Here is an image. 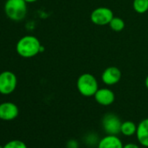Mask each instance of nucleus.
<instances>
[{
  "label": "nucleus",
  "instance_id": "nucleus-6",
  "mask_svg": "<svg viewBox=\"0 0 148 148\" xmlns=\"http://www.w3.org/2000/svg\"><path fill=\"white\" fill-rule=\"evenodd\" d=\"M121 124L120 119L114 113H107L102 119V127L110 135H118L120 133Z\"/></svg>",
  "mask_w": 148,
  "mask_h": 148
},
{
  "label": "nucleus",
  "instance_id": "nucleus-20",
  "mask_svg": "<svg viewBox=\"0 0 148 148\" xmlns=\"http://www.w3.org/2000/svg\"><path fill=\"white\" fill-rule=\"evenodd\" d=\"M0 148H4V146H2V145H0Z\"/></svg>",
  "mask_w": 148,
  "mask_h": 148
},
{
  "label": "nucleus",
  "instance_id": "nucleus-13",
  "mask_svg": "<svg viewBox=\"0 0 148 148\" xmlns=\"http://www.w3.org/2000/svg\"><path fill=\"white\" fill-rule=\"evenodd\" d=\"M133 10L138 14H144L148 11V0H133Z\"/></svg>",
  "mask_w": 148,
  "mask_h": 148
},
{
  "label": "nucleus",
  "instance_id": "nucleus-10",
  "mask_svg": "<svg viewBox=\"0 0 148 148\" xmlns=\"http://www.w3.org/2000/svg\"><path fill=\"white\" fill-rule=\"evenodd\" d=\"M135 135L138 143L142 146L148 148V118L144 119L138 123Z\"/></svg>",
  "mask_w": 148,
  "mask_h": 148
},
{
  "label": "nucleus",
  "instance_id": "nucleus-1",
  "mask_svg": "<svg viewBox=\"0 0 148 148\" xmlns=\"http://www.w3.org/2000/svg\"><path fill=\"white\" fill-rule=\"evenodd\" d=\"M17 53L25 58H31L44 51L40 41L38 38L31 35L22 37L16 45Z\"/></svg>",
  "mask_w": 148,
  "mask_h": 148
},
{
  "label": "nucleus",
  "instance_id": "nucleus-7",
  "mask_svg": "<svg viewBox=\"0 0 148 148\" xmlns=\"http://www.w3.org/2000/svg\"><path fill=\"white\" fill-rule=\"evenodd\" d=\"M121 71L116 66H110L104 70L101 75L103 83L106 86H114L118 84L121 79Z\"/></svg>",
  "mask_w": 148,
  "mask_h": 148
},
{
  "label": "nucleus",
  "instance_id": "nucleus-9",
  "mask_svg": "<svg viewBox=\"0 0 148 148\" xmlns=\"http://www.w3.org/2000/svg\"><path fill=\"white\" fill-rule=\"evenodd\" d=\"M93 97L98 104L104 106L112 105L115 100V94L109 88H99Z\"/></svg>",
  "mask_w": 148,
  "mask_h": 148
},
{
  "label": "nucleus",
  "instance_id": "nucleus-12",
  "mask_svg": "<svg viewBox=\"0 0 148 148\" xmlns=\"http://www.w3.org/2000/svg\"><path fill=\"white\" fill-rule=\"evenodd\" d=\"M137 132V125L131 121V120H126L122 122L121 127H120V133H122L124 136L126 137H131L136 134Z\"/></svg>",
  "mask_w": 148,
  "mask_h": 148
},
{
  "label": "nucleus",
  "instance_id": "nucleus-14",
  "mask_svg": "<svg viewBox=\"0 0 148 148\" xmlns=\"http://www.w3.org/2000/svg\"><path fill=\"white\" fill-rule=\"evenodd\" d=\"M110 26V28L114 31V32H121L124 30L125 26V21L120 18H118V17H113V18L111 20L110 24L108 25Z\"/></svg>",
  "mask_w": 148,
  "mask_h": 148
},
{
  "label": "nucleus",
  "instance_id": "nucleus-3",
  "mask_svg": "<svg viewBox=\"0 0 148 148\" xmlns=\"http://www.w3.org/2000/svg\"><path fill=\"white\" fill-rule=\"evenodd\" d=\"M77 88L79 92L84 97L94 96L99 90L98 80L91 73H83L78 78Z\"/></svg>",
  "mask_w": 148,
  "mask_h": 148
},
{
  "label": "nucleus",
  "instance_id": "nucleus-16",
  "mask_svg": "<svg viewBox=\"0 0 148 148\" xmlns=\"http://www.w3.org/2000/svg\"><path fill=\"white\" fill-rule=\"evenodd\" d=\"M67 148H79V144L75 139H71L67 142Z\"/></svg>",
  "mask_w": 148,
  "mask_h": 148
},
{
  "label": "nucleus",
  "instance_id": "nucleus-5",
  "mask_svg": "<svg viewBox=\"0 0 148 148\" xmlns=\"http://www.w3.org/2000/svg\"><path fill=\"white\" fill-rule=\"evenodd\" d=\"M113 12L107 7H98L94 9L91 13L92 22L99 26L109 25L111 20L113 18Z\"/></svg>",
  "mask_w": 148,
  "mask_h": 148
},
{
  "label": "nucleus",
  "instance_id": "nucleus-19",
  "mask_svg": "<svg viewBox=\"0 0 148 148\" xmlns=\"http://www.w3.org/2000/svg\"><path fill=\"white\" fill-rule=\"evenodd\" d=\"M145 87L148 89V76L145 78Z\"/></svg>",
  "mask_w": 148,
  "mask_h": 148
},
{
  "label": "nucleus",
  "instance_id": "nucleus-4",
  "mask_svg": "<svg viewBox=\"0 0 148 148\" xmlns=\"http://www.w3.org/2000/svg\"><path fill=\"white\" fill-rule=\"evenodd\" d=\"M18 79L15 73L5 71L0 73V93L3 95L12 94L17 88Z\"/></svg>",
  "mask_w": 148,
  "mask_h": 148
},
{
  "label": "nucleus",
  "instance_id": "nucleus-2",
  "mask_svg": "<svg viewBox=\"0 0 148 148\" xmlns=\"http://www.w3.org/2000/svg\"><path fill=\"white\" fill-rule=\"evenodd\" d=\"M4 10L8 18L18 22L26 17L27 3L25 0H6Z\"/></svg>",
  "mask_w": 148,
  "mask_h": 148
},
{
  "label": "nucleus",
  "instance_id": "nucleus-8",
  "mask_svg": "<svg viewBox=\"0 0 148 148\" xmlns=\"http://www.w3.org/2000/svg\"><path fill=\"white\" fill-rule=\"evenodd\" d=\"M19 113L18 107L12 102H4L0 104V119L11 121L15 119Z\"/></svg>",
  "mask_w": 148,
  "mask_h": 148
},
{
  "label": "nucleus",
  "instance_id": "nucleus-15",
  "mask_svg": "<svg viewBox=\"0 0 148 148\" xmlns=\"http://www.w3.org/2000/svg\"><path fill=\"white\" fill-rule=\"evenodd\" d=\"M4 148H27V145L25 142L18 140V139H14L7 142L5 145Z\"/></svg>",
  "mask_w": 148,
  "mask_h": 148
},
{
  "label": "nucleus",
  "instance_id": "nucleus-17",
  "mask_svg": "<svg viewBox=\"0 0 148 148\" xmlns=\"http://www.w3.org/2000/svg\"><path fill=\"white\" fill-rule=\"evenodd\" d=\"M123 148H140L137 144H134V143H128L126 145H124Z\"/></svg>",
  "mask_w": 148,
  "mask_h": 148
},
{
  "label": "nucleus",
  "instance_id": "nucleus-11",
  "mask_svg": "<svg viewBox=\"0 0 148 148\" xmlns=\"http://www.w3.org/2000/svg\"><path fill=\"white\" fill-rule=\"evenodd\" d=\"M122 140L117 135H110L103 137L98 143V148H123Z\"/></svg>",
  "mask_w": 148,
  "mask_h": 148
},
{
  "label": "nucleus",
  "instance_id": "nucleus-18",
  "mask_svg": "<svg viewBox=\"0 0 148 148\" xmlns=\"http://www.w3.org/2000/svg\"><path fill=\"white\" fill-rule=\"evenodd\" d=\"M25 1L27 4H32V3H35V2H37L38 0H25Z\"/></svg>",
  "mask_w": 148,
  "mask_h": 148
}]
</instances>
